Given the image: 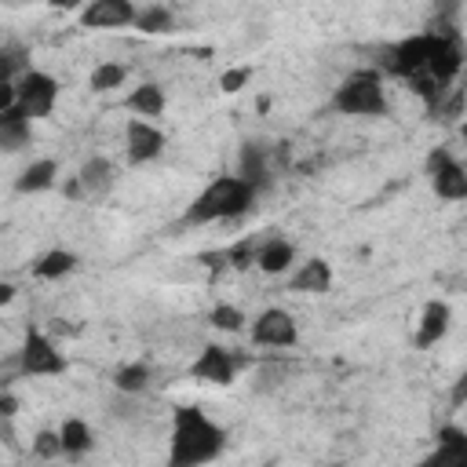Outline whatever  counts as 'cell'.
<instances>
[{"instance_id":"cell-1","label":"cell","mask_w":467,"mask_h":467,"mask_svg":"<svg viewBox=\"0 0 467 467\" xmlns=\"http://www.w3.org/2000/svg\"><path fill=\"white\" fill-rule=\"evenodd\" d=\"M226 445L223 427L204 416L197 405L175 409L171 438H168V467H204L212 463Z\"/></svg>"},{"instance_id":"cell-2","label":"cell","mask_w":467,"mask_h":467,"mask_svg":"<svg viewBox=\"0 0 467 467\" xmlns=\"http://www.w3.org/2000/svg\"><path fill=\"white\" fill-rule=\"evenodd\" d=\"M255 186H248L241 175H219L212 179L182 212V226H208V223H223V219H237L252 208L255 201Z\"/></svg>"},{"instance_id":"cell-3","label":"cell","mask_w":467,"mask_h":467,"mask_svg":"<svg viewBox=\"0 0 467 467\" xmlns=\"http://www.w3.org/2000/svg\"><path fill=\"white\" fill-rule=\"evenodd\" d=\"M332 109L343 117H387V91L383 77L376 69H358L350 73L336 91H332Z\"/></svg>"},{"instance_id":"cell-4","label":"cell","mask_w":467,"mask_h":467,"mask_svg":"<svg viewBox=\"0 0 467 467\" xmlns=\"http://www.w3.org/2000/svg\"><path fill=\"white\" fill-rule=\"evenodd\" d=\"M58 102V80L44 69H29L22 80H15V106L29 117V120H44L51 117Z\"/></svg>"},{"instance_id":"cell-5","label":"cell","mask_w":467,"mask_h":467,"mask_svg":"<svg viewBox=\"0 0 467 467\" xmlns=\"http://www.w3.org/2000/svg\"><path fill=\"white\" fill-rule=\"evenodd\" d=\"M15 361H18L22 376H62L66 372L62 350H55V343L40 328H26V339H22V350Z\"/></svg>"},{"instance_id":"cell-6","label":"cell","mask_w":467,"mask_h":467,"mask_svg":"<svg viewBox=\"0 0 467 467\" xmlns=\"http://www.w3.org/2000/svg\"><path fill=\"white\" fill-rule=\"evenodd\" d=\"M431 47H434V33H416V36H405V40H398V44L387 51L383 66H387V73L405 77V80L427 77Z\"/></svg>"},{"instance_id":"cell-7","label":"cell","mask_w":467,"mask_h":467,"mask_svg":"<svg viewBox=\"0 0 467 467\" xmlns=\"http://www.w3.org/2000/svg\"><path fill=\"white\" fill-rule=\"evenodd\" d=\"M427 179L441 201H467V171L445 146L427 153Z\"/></svg>"},{"instance_id":"cell-8","label":"cell","mask_w":467,"mask_h":467,"mask_svg":"<svg viewBox=\"0 0 467 467\" xmlns=\"http://www.w3.org/2000/svg\"><path fill=\"white\" fill-rule=\"evenodd\" d=\"M252 343L255 347H296L299 343L296 317L288 310H281V306H266L252 321Z\"/></svg>"},{"instance_id":"cell-9","label":"cell","mask_w":467,"mask_h":467,"mask_svg":"<svg viewBox=\"0 0 467 467\" xmlns=\"http://www.w3.org/2000/svg\"><path fill=\"white\" fill-rule=\"evenodd\" d=\"M241 365H244V361H241V358H234L226 347L208 343V347L197 354V361L190 365V376H193V379H201V383L226 387V383H234V376H237V368H241Z\"/></svg>"},{"instance_id":"cell-10","label":"cell","mask_w":467,"mask_h":467,"mask_svg":"<svg viewBox=\"0 0 467 467\" xmlns=\"http://www.w3.org/2000/svg\"><path fill=\"white\" fill-rule=\"evenodd\" d=\"M135 18H139V7L131 0H91L80 11V26L88 29H124V26H135Z\"/></svg>"},{"instance_id":"cell-11","label":"cell","mask_w":467,"mask_h":467,"mask_svg":"<svg viewBox=\"0 0 467 467\" xmlns=\"http://www.w3.org/2000/svg\"><path fill=\"white\" fill-rule=\"evenodd\" d=\"M416 467H467V431L445 423L438 431V445Z\"/></svg>"},{"instance_id":"cell-12","label":"cell","mask_w":467,"mask_h":467,"mask_svg":"<svg viewBox=\"0 0 467 467\" xmlns=\"http://www.w3.org/2000/svg\"><path fill=\"white\" fill-rule=\"evenodd\" d=\"M124 142H128V164H146L164 150V131L157 124L135 117V120H128Z\"/></svg>"},{"instance_id":"cell-13","label":"cell","mask_w":467,"mask_h":467,"mask_svg":"<svg viewBox=\"0 0 467 467\" xmlns=\"http://www.w3.org/2000/svg\"><path fill=\"white\" fill-rule=\"evenodd\" d=\"M77 179H80V186H84V201H99V197H106L109 190H113V164L106 161V157H88L84 164H80V171H77Z\"/></svg>"},{"instance_id":"cell-14","label":"cell","mask_w":467,"mask_h":467,"mask_svg":"<svg viewBox=\"0 0 467 467\" xmlns=\"http://www.w3.org/2000/svg\"><path fill=\"white\" fill-rule=\"evenodd\" d=\"M449 321H452V314H449V303H441V299H431V303L423 306V314H420L416 347H420V350L434 347V343H438V339L449 332Z\"/></svg>"},{"instance_id":"cell-15","label":"cell","mask_w":467,"mask_h":467,"mask_svg":"<svg viewBox=\"0 0 467 467\" xmlns=\"http://www.w3.org/2000/svg\"><path fill=\"white\" fill-rule=\"evenodd\" d=\"M237 175H241L248 186H255V190L270 186V161H266V146H263V142H252V139H248V142L241 146Z\"/></svg>"},{"instance_id":"cell-16","label":"cell","mask_w":467,"mask_h":467,"mask_svg":"<svg viewBox=\"0 0 467 467\" xmlns=\"http://www.w3.org/2000/svg\"><path fill=\"white\" fill-rule=\"evenodd\" d=\"M33 120L18 109V106H11V109H0V146L7 150V153H18L22 146H29V139H33V128H29Z\"/></svg>"},{"instance_id":"cell-17","label":"cell","mask_w":467,"mask_h":467,"mask_svg":"<svg viewBox=\"0 0 467 467\" xmlns=\"http://www.w3.org/2000/svg\"><path fill=\"white\" fill-rule=\"evenodd\" d=\"M292 259H296V244L285 241V237H266V241L255 248V266H259L263 274H281V270L292 266Z\"/></svg>"},{"instance_id":"cell-18","label":"cell","mask_w":467,"mask_h":467,"mask_svg":"<svg viewBox=\"0 0 467 467\" xmlns=\"http://www.w3.org/2000/svg\"><path fill=\"white\" fill-rule=\"evenodd\" d=\"M292 292H314V296H321V292H328L332 288V266L325 263V259H306L296 274H292V285H288Z\"/></svg>"},{"instance_id":"cell-19","label":"cell","mask_w":467,"mask_h":467,"mask_svg":"<svg viewBox=\"0 0 467 467\" xmlns=\"http://www.w3.org/2000/svg\"><path fill=\"white\" fill-rule=\"evenodd\" d=\"M55 179H58V164L51 157H44V161H33L22 168V175L15 179V190L18 193H44L55 186Z\"/></svg>"},{"instance_id":"cell-20","label":"cell","mask_w":467,"mask_h":467,"mask_svg":"<svg viewBox=\"0 0 467 467\" xmlns=\"http://www.w3.org/2000/svg\"><path fill=\"white\" fill-rule=\"evenodd\" d=\"M124 109H131V113L142 117V120L157 117V113L164 109V91H161V84H139V88H131V95L124 99Z\"/></svg>"},{"instance_id":"cell-21","label":"cell","mask_w":467,"mask_h":467,"mask_svg":"<svg viewBox=\"0 0 467 467\" xmlns=\"http://www.w3.org/2000/svg\"><path fill=\"white\" fill-rule=\"evenodd\" d=\"M0 66H4V84H15L29 73V47L18 40H7L0 47Z\"/></svg>"},{"instance_id":"cell-22","label":"cell","mask_w":467,"mask_h":467,"mask_svg":"<svg viewBox=\"0 0 467 467\" xmlns=\"http://www.w3.org/2000/svg\"><path fill=\"white\" fill-rule=\"evenodd\" d=\"M73 266H77V255H73V252L51 248V252H44V255L33 263V274L44 277V281H55V277H66Z\"/></svg>"},{"instance_id":"cell-23","label":"cell","mask_w":467,"mask_h":467,"mask_svg":"<svg viewBox=\"0 0 467 467\" xmlns=\"http://www.w3.org/2000/svg\"><path fill=\"white\" fill-rule=\"evenodd\" d=\"M150 379H153V368L146 361H131V365H120L113 372V387L124 394H142L150 387Z\"/></svg>"},{"instance_id":"cell-24","label":"cell","mask_w":467,"mask_h":467,"mask_svg":"<svg viewBox=\"0 0 467 467\" xmlns=\"http://www.w3.org/2000/svg\"><path fill=\"white\" fill-rule=\"evenodd\" d=\"M58 434H62V456H80V452H88L91 449V427L84 423V420H77V416H69L62 427H58Z\"/></svg>"},{"instance_id":"cell-25","label":"cell","mask_w":467,"mask_h":467,"mask_svg":"<svg viewBox=\"0 0 467 467\" xmlns=\"http://www.w3.org/2000/svg\"><path fill=\"white\" fill-rule=\"evenodd\" d=\"M124 77H128V66H120V62H99L95 69H91V77H88V84H91V91H113V88H120L124 84Z\"/></svg>"},{"instance_id":"cell-26","label":"cell","mask_w":467,"mask_h":467,"mask_svg":"<svg viewBox=\"0 0 467 467\" xmlns=\"http://www.w3.org/2000/svg\"><path fill=\"white\" fill-rule=\"evenodd\" d=\"M171 26H175V18H171V11L161 7V4L142 7L139 18H135V29H142V33H168Z\"/></svg>"},{"instance_id":"cell-27","label":"cell","mask_w":467,"mask_h":467,"mask_svg":"<svg viewBox=\"0 0 467 467\" xmlns=\"http://www.w3.org/2000/svg\"><path fill=\"white\" fill-rule=\"evenodd\" d=\"M208 321H212L219 332H241V328H244V314H241L237 306H230V303H219V306H212Z\"/></svg>"},{"instance_id":"cell-28","label":"cell","mask_w":467,"mask_h":467,"mask_svg":"<svg viewBox=\"0 0 467 467\" xmlns=\"http://www.w3.org/2000/svg\"><path fill=\"white\" fill-rule=\"evenodd\" d=\"M58 452H62V434H58V431H36V438H33V456L55 460Z\"/></svg>"},{"instance_id":"cell-29","label":"cell","mask_w":467,"mask_h":467,"mask_svg":"<svg viewBox=\"0 0 467 467\" xmlns=\"http://www.w3.org/2000/svg\"><path fill=\"white\" fill-rule=\"evenodd\" d=\"M248 77H252L248 66H241V69H226V73L219 77V88H223V91H241V88L248 84Z\"/></svg>"},{"instance_id":"cell-30","label":"cell","mask_w":467,"mask_h":467,"mask_svg":"<svg viewBox=\"0 0 467 467\" xmlns=\"http://www.w3.org/2000/svg\"><path fill=\"white\" fill-rule=\"evenodd\" d=\"M449 401H452L456 409H460V405L467 401V372H463V376H460V379L452 383V394H449Z\"/></svg>"},{"instance_id":"cell-31","label":"cell","mask_w":467,"mask_h":467,"mask_svg":"<svg viewBox=\"0 0 467 467\" xmlns=\"http://www.w3.org/2000/svg\"><path fill=\"white\" fill-rule=\"evenodd\" d=\"M15 412H18V401H15V394H11V390H4V394H0V416H4V420H11Z\"/></svg>"},{"instance_id":"cell-32","label":"cell","mask_w":467,"mask_h":467,"mask_svg":"<svg viewBox=\"0 0 467 467\" xmlns=\"http://www.w3.org/2000/svg\"><path fill=\"white\" fill-rule=\"evenodd\" d=\"M11 296H15V288L11 285H0V303H11Z\"/></svg>"},{"instance_id":"cell-33","label":"cell","mask_w":467,"mask_h":467,"mask_svg":"<svg viewBox=\"0 0 467 467\" xmlns=\"http://www.w3.org/2000/svg\"><path fill=\"white\" fill-rule=\"evenodd\" d=\"M460 135H463V139H467V120H463V128H460Z\"/></svg>"}]
</instances>
